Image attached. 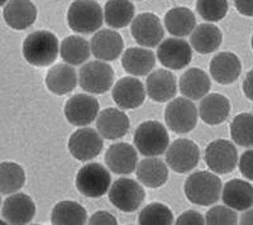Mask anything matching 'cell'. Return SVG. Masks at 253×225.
Returning a JSON list of instances; mask_svg holds the SVG:
<instances>
[{"mask_svg":"<svg viewBox=\"0 0 253 225\" xmlns=\"http://www.w3.org/2000/svg\"><path fill=\"white\" fill-rule=\"evenodd\" d=\"M58 51V38L49 31H36L27 36L23 42V56L32 66H51L57 58Z\"/></svg>","mask_w":253,"mask_h":225,"instance_id":"6da1fadb","label":"cell"},{"mask_svg":"<svg viewBox=\"0 0 253 225\" xmlns=\"http://www.w3.org/2000/svg\"><path fill=\"white\" fill-rule=\"evenodd\" d=\"M221 180L207 171H199L190 175L185 181V196L190 202L200 206H210L220 199Z\"/></svg>","mask_w":253,"mask_h":225,"instance_id":"7a4b0ae2","label":"cell"},{"mask_svg":"<svg viewBox=\"0 0 253 225\" xmlns=\"http://www.w3.org/2000/svg\"><path fill=\"white\" fill-rule=\"evenodd\" d=\"M133 142L139 153L146 157L164 154L170 145V137L166 128L157 120H147L135 129Z\"/></svg>","mask_w":253,"mask_h":225,"instance_id":"3957f363","label":"cell"},{"mask_svg":"<svg viewBox=\"0 0 253 225\" xmlns=\"http://www.w3.org/2000/svg\"><path fill=\"white\" fill-rule=\"evenodd\" d=\"M103 10L95 0H75L67 12V24L71 31L90 35L101 28Z\"/></svg>","mask_w":253,"mask_h":225,"instance_id":"277c9868","label":"cell"},{"mask_svg":"<svg viewBox=\"0 0 253 225\" xmlns=\"http://www.w3.org/2000/svg\"><path fill=\"white\" fill-rule=\"evenodd\" d=\"M114 70L105 61H91L81 67L79 73V84L84 91L100 95L112 89L114 84Z\"/></svg>","mask_w":253,"mask_h":225,"instance_id":"5b68a950","label":"cell"},{"mask_svg":"<svg viewBox=\"0 0 253 225\" xmlns=\"http://www.w3.org/2000/svg\"><path fill=\"white\" fill-rule=\"evenodd\" d=\"M76 188L86 197L104 196L112 185V177L107 168L100 163H87L76 175Z\"/></svg>","mask_w":253,"mask_h":225,"instance_id":"8992f818","label":"cell"},{"mask_svg":"<svg viewBox=\"0 0 253 225\" xmlns=\"http://www.w3.org/2000/svg\"><path fill=\"white\" fill-rule=\"evenodd\" d=\"M109 200L113 205L123 213H133L138 210L146 199V192L139 182L132 179L122 177L110 185Z\"/></svg>","mask_w":253,"mask_h":225,"instance_id":"52a82bcc","label":"cell"},{"mask_svg":"<svg viewBox=\"0 0 253 225\" xmlns=\"http://www.w3.org/2000/svg\"><path fill=\"white\" fill-rule=\"evenodd\" d=\"M165 121L177 134L191 132L198 123V109L194 101L187 98L173 99L165 110Z\"/></svg>","mask_w":253,"mask_h":225,"instance_id":"ba28073f","label":"cell"},{"mask_svg":"<svg viewBox=\"0 0 253 225\" xmlns=\"http://www.w3.org/2000/svg\"><path fill=\"white\" fill-rule=\"evenodd\" d=\"M167 166L176 173H187L193 171L200 161V150L191 139L180 138L165 150Z\"/></svg>","mask_w":253,"mask_h":225,"instance_id":"9c48e42d","label":"cell"},{"mask_svg":"<svg viewBox=\"0 0 253 225\" xmlns=\"http://www.w3.org/2000/svg\"><path fill=\"white\" fill-rule=\"evenodd\" d=\"M204 158L210 171L218 175H227L237 167L238 150L230 141L216 139L205 148Z\"/></svg>","mask_w":253,"mask_h":225,"instance_id":"30bf717a","label":"cell"},{"mask_svg":"<svg viewBox=\"0 0 253 225\" xmlns=\"http://www.w3.org/2000/svg\"><path fill=\"white\" fill-rule=\"evenodd\" d=\"M69 152L78 161L87 162L96 158L103 150V138L92 128H83L74 132L69 139Z\"/></svg>","mask_w":253,"mask_h":225,"instance_id":"8fae6325","label":"cell"},{"mask_svg":"<svg viewBox=\"0 0 253 225\" xmlns=\"http://www.w3.org/2000/svg\"><path fill=\"white\" fill-rule=\"evenodd\" d=\"M130 33L141 47L153 48L161 43L165 36L161 20L153 13H142L130 22Z\"/></svg>","mask_w":253,"mask_h":225,"instance_id":"7c38bea8","label":"cell"},{"mask_svg":"<svg viewBox=\"0 0 253 225\" xmlns=\"http://www.w3.org/2000/svg\"><path fill=\"white\" fill-rule=\"evenodd\" d=\"M157 58L169 70H181L191 62L193 48L182 38H167L157 48Z\"/></svg>","mask_w":253,"mask_h":225,"instance_id":"4fadbf2b","label":"cell"},{"mask_svg":"<svg viewBox=\"0 0 253 225\" xmlns=\"http://www.w3.org/2000/svg\"><path fill=\"white\" fill-rule=\"evenodd\" d=\"M99 101L89 94H76L65 104V116L70 124L86 127L99 114Z\"/></svg>","mask_w":253,"mask_h":225,"instance_id":"5bb4252c","label":"cell"},{"mask_svg":"<svg viewBox=\"0 0 253 225\" xmlns=\"http://www.w3.org/2000/svg\"><path fill=\"white\" fill-rule=\"evenodd\" d=\"M1 215L8 224H28L35 219L36 204L26 193H10L1 205Z\"/></svg>","mask_w":253,"mask_h":225,"instance_id":"9a60e30c","label":"cell"},{"mask_svg":"<svg viewBox=\"0 0 253 225\" xmlns=\"http://www.w3.org/2000/svg\"><path fill=\"white\" fill-rule=\"evenodd\" d=\"M113 100L121 109H137L144 103L146 89L138 78L126 76L117 81L113 87Z\"/></svg>","mask_w":253,"mask_h":225,"instance_id":"2e32d148","label":"cell"},{"mask_svg":"<svg viewBox=\"0 0 253 225\" xmlns=\"http://www.w3.org/2000/svg\"><path fill=\"white\" fill-rule=\"evenodd\" d=\"M129 127L128 115L115 108H107L96 116V129L101 138L109 141L123 138L129 130Z\"/></svg>","mask_w":253,"mask_h":225,"instance_id":"e0dca14e","label":"cell"},{"mask_svg":"<svg viewBox=\"0 0 253 225\" xmlns=\"http://www.w3.org/2000/svg\"><path fill=\"white\" fill-rule=\"evenodd\" d=\"M124 40L122 36L112 29H101L95 33L90 42V51L100 61H114L122 55Z\"/></svg>","mask_w":253,"mask_h":225,"instance_id":"ac0fdd59","label":"cell"},{"mask_svg":"<svg viewBox=\"0 0 253 225\" xmlns=\"http://www.w3.org/2000/svg\"><path fill=\"white\" fill-rule=\"evenodd\" d=\"M146 94H148L153 101L166 103L172 100L177 93L176 76L167 70L151 71L146 81Z\"/></svg>","mask_w":253,"mask_h":225,"instance_id":"d6986e66","label":"cell"},{"mask_svg":"<svg viewBox=\"0 0 253 225\" xmlns=\"http://www.w3.org/2000/svg\"><path fill=\"white\" fill-rule=\"evenodd\" d=\"M105 163L117 175H129L134 172L138 163V154L135 148L128 143H114L105 153Z\"/></svg>","mask_w":253,"mask_h":225,"instance_id":"ffe728a7","label":"cell"},{"mask_svg":"<svg viewBox=\"0 0 253 225\" xmlns=\"http://www.w3.org/2000/svg\"><path fill=\"white\" fill-rule=\"evenodd\" d=\"M3 18L8 27L15 31H23L35 24L37 8L31 0H9L4 5Z\"/></svg>","mask_w":253,"mask_h":225,"instance_id":"44dd1931","label":"cell"},{"mask_svg":"<svg viewBox=\"0 0 253 225\" xmlns=\"http://www.w3.org/2000/svg\"><path fill=\"white\" fill-rule=\"evenodd\" d=\"M220 196L228 208L237 211H246L253 205V188L248 180L233 179L228 181L224 188H221Z\"/></svg>","mask_w":253,"mask_h":225,"instance_id":"7402d4cb","label":"cell"},{"mask_svg":"<svg viewBox=\"0 0 253 225\" xmlns=\"http://www.w3.org/2000/svg\"><path fill=\"white\" fill-rule=\"evenodd\" d=\"M209 71L213 80L218 84L229 85L241 76V60L232 52H220L213 57L209 65Z\"/></svg>","mask_w":253,"mask_h":225,"instance_id":"603a6c76","label":"cell"},{"mask_svg":"<svg viewBox=\"0 0 253 225\" xmlns=\"http://www.w3.org/2000/svg\"><path fill=\"white\" fill-rule=\"evenodd\" d=\"M230 101L220 94H207L200 101L198 115L208 125H218L228 119Z\"/></svg>","mask_w":253,"mask_h":225,"instance_id":"cb8c5ba5","label":"cell"},{"mask_svg":"<svg viewBox=\"0 0 253 225\" xmlns=\"http://www.w3.org/2000/svg\"><path fill=\"white\" fill-rule=\"evenodd\" d=\"M135 175L142 185L150 188H158L169 179V167L162 159L147 157L135 166Z\"/></svg>","mask_w":253,"mask_h":225,"instance_id":"d4e9b609","label":"cell"},{"mask_svg":"<svg viewBox=\"0 0 253 225\" xmlns=\"http://www.w3.org/2000/svg\"><path fill=\"white\" fill-rule=\"evenodd\" d=\"M122 66L129 75L146 76L156 66V56L150 49L130 47L122 56Z\"/></svg>","mask_w":253,"mask_h":225,"instance_id":"484cf974","label":"cell"},{"mask_svg":"<svg viewBox=\"0 0 253 225\" xmlns=\"http://www.w3.org/2000/svg\"><path fill=\"white\" fill-rule=\"evenodd\" d=\"M223 35L221 31L213 23H203L195 26L190 33V46L198 53L208 55L220 47Z\"/></svg>","mask_w":253,"mask_h":225,"instance_id":"4316f807","label":"cell"},{"mask_svg":"<svg viewBox=\"0 0 253 225\" xmlns=\"http://www.w3.org/2000/svg\"><path fill=\"white\" fill-rule=\"evenodd\" d=\"M178 87L185 98L190 100H200L209 94L211 81L205 71L198 67H193L182 74Z\"/></svg>","mask_w":253,"mask_h":225,"instance_id":"83f0119b","label":"cell"},{"mask_svg":"<svg viewBox=\"0 0 253 225\" xmlns=\"http://www.w3.org/2000/svg\"><path fill=\"white\" fill-rule=\"evenodd\" d=\"M78 85L76 70L69 64H58L49 69L46 75L47 89L55 95H66Z\"/></svg>","mask_w":253,"mask_h":225,"instance_id":"f1b7e54d","label":"cell"},{"mask_svg":"<svg viewBox=\"0 0 253 225\" xmlns=\"http://www.w3.org/2000/svg\"><path fill=\"white\" fill-rule=\"evenodd\" d=\"M165 28L170 35L182 38L190 36L196 26V18L193 10L186 6H176L170 9L164 18Z\"/></svg>","mask_w":253,"mask_h":225,"instance_id":"f546056e","label":"cell"},{"mask_svg":"<svg viewBox=\"0 0 253 225\" xmlns=\"http://www.w3.org/2000/svg\"><path fill=\"white\" fill-rule=\"evenodd\" d=\"M134 5L130 0H108L104 6L103 18L112 28H126L134 18Z\"/></svg>","mask_w":253,"mask_h":225,"instance_id":"4dcf8cb0","label":"cell"},{"mask_svg":"<svg viewBox=\"0 0 253 225\" xmlns=\"http://www.w3.org/2000/svg\"><path fill=\"white\" fill-rule=\"evenodd\" d=\"M62 60L71 66L85 64L90 57V43L80 36H69L61 42L60 51Z\"/></svg>","mask_w":253,"mask_h":225,"instance_id":"1f68e13d","label":"cell"},{"mask_svg":"<svg viewBox=\"0 0 253 225\" xmlns=\"http://www.w3.org/2000/svg\"><path fill=\"white\" fill-rule=\"evenodd\" d=\"M51 222L55 225H83L87 222V214L79 202L66 200L52 209Z\"/></svg>","mask_w":253,"mask_h":225,"instance_id":"d6a6232c","label":"cell"},{"mask_svg":"<svg viewBox=\"0 0 253 225\" xmlns=\"http://www.w3.org/2000/svg\"><path fill=\"white\" fill-rule=\"evenodd\" d=\"M26 184V172L15 162L0 163V193L10 195L18 192Z\"/></svg>","mask_w":253,"mask_h":225,"instance_id":"836d02e7","label":"cell"},{"mask_svg":"<svg viewBox=\"0 0 253 225\" xmlns=\"http://www.w3.org/2000/svg\"><path fill=\"white\" fill-rule=\"evenodd\" d=\"M253 115L251 112L238 114L230 123V137L241 147L251 148L253 146Z\"/></svg>","mask_w":253,"mask_h":225,"instance_id":"e575fe53","label":"cell"},{"mask_svg":"<svg viewBox=\"0 0 253 225\" xmlns=\"http://www.w3.org/2000/svg\"><path fill=\"white\" fill-rule=\"evenodd\" d=\"M173 223V214L170 208L160 202H152L142 209L138 215L141 225H170Z\"/></svg>","mask_w":253,"mask_h":225,"instance_id":"d590c367","label":"cell"},{"mask_svg":"<svg viewBox=\"0 0 253 225\" xmlns=\"http://www.w3.org/2000/svg\"><path fill=\"white\" fill-rule=\"evenodd\" d=\"M229 4L228 0H198L196 10L199 15L209 23L219 22L227 15Z\"/></svg>","mask_w":253,"mask_h":225,"instance_id":"8d00e7d4","label":"cell"},{"mask_svg":"<svg viewBox=\"0 0 253 225\" xmlns=\"http://www.w3.org/2000/svg\"><path fill=\"white\" fill-rule=\"evenodd\" d=\"M238 222V217L233 209L225 206H214L205 215V224L210 225H234Z\"/></svg>","mask_w":253,"mask_h":225,"instance_id":"74e56055","label":"cell"},{"mask_svg":"<svg viewBox=\"0 0 253 225\" xmlns=\"http://www.w3.org/2000/svg\"><path fill=\"white\" fill-rule=\"evenodd\" d=\"M239 165V170L241 173L248 181H252L253 179V150L248 148L243 154L241 156L239 162H237Z\"/></svg>","mask_w":253,"mask_h":225,"instance_id":"f35d334b","label":"cell"},{"mask_svg":"<svg viewBox=\"0 0 253 225\" xmlns=\"http://www.w3.org/2000/svg\"><path fill=\"white\" fill-rule=\"evenodd\" d=\"M175 224L177 225H203L205 224V218L202 214L195 210H187L182 213L180 217L176 219Z\"/></svg>","mask_w":253,"mask_h":225,"instance_id":"ab89813d","label":"cell"},{"mask_svg":"<svg viewBox=\"0 0 253 225\" xmlns=\"http://www.w3.org/2000/svg\"><path fill=\"white\" fill-rule=\"evenodd\" d=\"M89 224L90 225H99V224H104V225H117L118 224V220L114 215L109 213V211H96L94 215H91V218L89 219Z\"/></svg>","mask_w":253,"mask_h":225,"instance_id":"60d3db41","label":"cell"},{"mask_svg":"<svg viewBox=\"0 0 253 225\" xmlns=\"http://www.w3.org/2000/svg\"><path fill=\"white\" fill-rule=\"evenodd\" d=\"M234 5L239 14L245 15V17L253 15V0H234Z\"/></svg>","mask_w":253,"mask_h":225,"instance_id":"b9f144b4","label":"cell"},{"mask_svg":"<svg viewBox=\"0 0 253 225\" xmlns=\"http://www.w3.org/2000/svg\"><path fill=\"white\" fill-rule=\"evenodd\" d=\"M242 89L245 91L248 100H252V71H250L247 74V76H246L245 81H243V85H242Z\"/></svg>","mask_w":253,"mask_h":225,"instance_id":"7bdbcfd3","label":"cell"},{"mask_svg":"<svg viewBox=\"0 0 253 225\" xmlns=\"http://www.w3.org/2000/svg\"><path fill=\"white\" fill-rule=\"evenodd\" d=\"M241 224H253V218H252V210L248 209L246 210V213H243V217H242Z\"/></svg>","mask_w":253,"mask_h":225,"instance_id":"ee69618b","label":"cell"},{"mask_svg":"<svg viewBox=\"0 0 253 225\" xmlns=\"http://www.w3.org/2000/svg\"><path fill=\"white\" fill-rule=\"evenodd\" d=\"M9 0H0V6H4L6 3H8Z\"/></svg>","mask_w":253,"mask_h":225,"instance_id":"f6af8a7d","label":"cell"},{"mask_svg":"<svg viewBox=\"0 0 253 225\" xmlns=\"http://www.w3.org/2000/svg\"><path fill=\"white\" fill-rule=\"evenodd\" d=\"M3 224H6V223H5V222H4V220H3V219H0V225H3Z\"/></svg>","mask_w":253,"mask_h":225,"instance_id":"bcb514c9","label":"cell"},{"mask_svg":"<svg viewBox=\"0 0 253 225\" xmlns=\"http://www.w3.org/2000/svg\"><path fill=\"white\" fill-rule=\"evenodd\" d=\"M0 208H1V197H0Z\"/></svg>","mask_w":253,"mask_h":225,"instance_id":"7dc6e473","label":"cell"}]
</instances>
